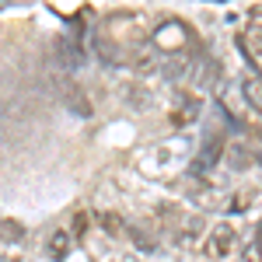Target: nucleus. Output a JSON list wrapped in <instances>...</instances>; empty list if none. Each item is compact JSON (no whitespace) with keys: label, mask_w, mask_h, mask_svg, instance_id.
<instances>
[{"label":"nucleus","mask_w":262,"mask_h":262,"mask_svg":"<svg viewBox=\"0 0 262 262\" xmlns=\"http://www.w3.org/2000/svg\"><path fill=\"white\" fill-rule=\"evenodd\" d=\"M252 248H255V255L262 259V224H259V231H255V245H252Z\"/></svg>","instance_id":"obj_12"},{"label":"nucleus","mask_w":262,"mask_h":262,"mask_svg":"<svg viewBox=\"0 0 262 262\" xmlns=\"http://www.w3.org/2000/svg\"><path fill=\"white\" fill-rule=\"evenodd\" d=\"M0 262H18V259L14 255H0Z\"/></svg>","instance_id":"obj_13"},{"label":"nucleus","mask_w":262,"mask_h":262,"mask_svg":"<svg viewBox=\"0 0 262 262\" xmlns=\"http://www.w3.org/2000/svg\"><path fill=\"white\" fill-rule=\"evenodd\" d=\"M56 49H60V56H63V67H77V63H81V56H77V49H74V46H67V42H56Z\"/></svg>","instance_id":"obj_8"},{"label":"nucleus","mask_w":262,"mask_h":262,"mask_svg":"<svg viewBox=\"0 0 262 262\" xmlns=\"http://www.w3.org/2000/svg\"><path fill=\"white\" fill-rule=\"evenodd\" d=\"M0 242L21 245V242H25V227H21L18 221H4V224H0Z\"/></svg>","instance_id":"obj_6"},{"label":"nucleus","mask_w":262,"mask_h":262,"mask_svg":"<svg viewBox=\"0 0 262 262\" xmlns=\"http://www.w3.org/2000/svg\"><path fill=\"white\" fill-rule=\"evenodd\" d=\"M56 88H60V98L67 101V108H74L77 116H88L91 108H88V98L81 95V88L70 81V77H56Z\"/></svg>","instance_id":"obj_3"},{"label":"nucleus","mask_w":262,"mask_h":262,"mask_svg":"<svg viewBox=\"0 0 262 262\" xmlns=\"http://www.w3.org/2000/svg\"><path fill=\"white\" fill-rule=\"evenodd\" d=\"M70 252V234L67 231H56L53 238H49V259H63Z\"/></svg>","instance_id":"obj_7"},{"label":"nucleus","mask_w":262,"mask_h":262,"mask_svg":"<svg viewBox=\"0 0 262 262\" xmlns=\"http://www.w3.org/2000/svg\"><path fill=\"white\" fill-rule=\"evenodd\" d=\"M98 224H105L108 234H119V227H122V221L116 217V213H98Z\"/></svg>","instance_id":"obj_10"},{"label":"nucleus","mask_w":262,"mask_h":262,"mask_svg":"<svg viewBox=\"0 0 262 262\" xmlns=\"http://www.w3.org/2000/svg\"><path fill=\"white\" fill-rule=\"evenodd\" d=\"M227 164H231L234 171H245V168L252 164V154H248V147H245V143H231V147H227Z\"/></svg>","instance_id":"obj_4"},{"label":"nucleus","mask_w":262,"mask_h":262,"mask_svg":"<svg viewBox=\"0 0 262 262\" xmlns=\"http://www.w3.org/2000/svg\"><path fill=\"white\" fill-rule=\"evenodd\" d=\"M126 231H129V238H133V242L140 245L143 252H154V242H150V238H147V234H143L140 227H126Z\"/></svg>","instance_id":"obj_9"},{"label":"nucleus","mask_w":262,"mask_h":262,"mask_svg":"<svg viewBox=\"0 0 262 262\" xmlns=\"http://www.w3.org/2000/svg\"><path fill=\"white\" fill-rule=\"evenodd\" d=\"M242 46L248 49V56H252V53H262V25H259L255 14H252V25H248V42L242 39Z\"/></svg>","instance_id":"obj_5"},{"label":"nucleus","mask_w":262,"mask_h":262,"mask_svg":"<svg viewBox=\"0 0 262 262\" xmlns=\"http://www.w3.org/2000/svg\"><path fill=\"white\" fill-rule=\"evenodd\" d=\"M238 84H242V98L248 101V108H252L255 116H262V74L245 70L242 77H238Z\"/></svg>","instance_id":"obj_2"},{"label":"nucleus","mask_w":262,"mask_h":262,"mask_svg":"<svg viewBox=\"0 0 262 262\" xmlns=\"http://www.w3.org/2000/svg\"><path fill=\"white\" fill-rule=\"evenodd\" d=\"M84 224H88V217H84V213H81V217H77V221H74V234H84V231H88V227H84Z\"/></svg>","instance_id":"obj_11"},{"label":"nucleus","mask_w":262,"mask_h":262,"mask_svg":"<svg viewBox=\"0 0 262 262\" xmlns=\"http://www.w3.org/2000/svg\"><path fill=\"white\" fill-rule=\"evenodd\" d=\"M238 245V227L234 224H217L210 234H206V252L213 255V259H224V255H231V248Z\"/></svg>","instance_id":"obj_1"}]
</instances>
